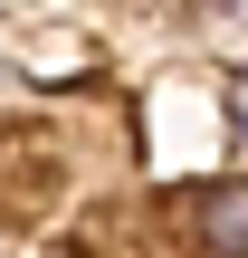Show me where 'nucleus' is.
<instances>
[{"instance_id":"obj_1","label":"nucleus","mask_w":248,"mask_h":258,"mask_svg":"<svg viewBox=\"0 0 248 258\" xmlns=\"http://www.w3.org/2000/svg\"><path fill=\"white\" fill-rule=\"evenodd\" d=\"M191 230H201V249L248 258V182H210V191L191 201Z\"/></svg>"},{"instance_id":"obj_2","label":"nucleus","mask_w":248,"mask_h":258,"mask_svg":"<svg viewBox=\"0 0 248 258\" xmlns=\"http://www.w3.org/2000/svg\"><path fill=\"white\" fill-rule=\"evenodd\" d=\"M239 115H248V77H239Z\"/></svg>"}]
</instances>
